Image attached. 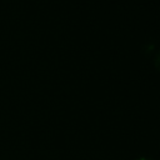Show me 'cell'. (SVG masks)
<instances>
[{"mask_svg": "<svg viewBox=\"0 0 160 160\" xmlns=\"http://www.w3.org/2000/svg\"><path fill=\"white\" fill-rule=\"evenodd\" d=\"M154 64H155L156 69L160 71V50L156 52V55H155V58H154Z\"/></svg>", "mask_w": 160, "mask_h": 160, "instance_id": "6da1fadb", "label": "cell"}, {"mask_svg": "<svg viewBox=\"0 0 160 160\" xmlns=\"http://www.w3.org/2000/svg\"><path fill=\"white\" fill-rule=\"evenodd\" d=\"M135 160H152V159H150V158H138V159H135Z\"/></svg>", "mask_w": 160, "mask_h": 160, "instance_id": "7a4b0ae2", "label": "cell"}]
</instances>
